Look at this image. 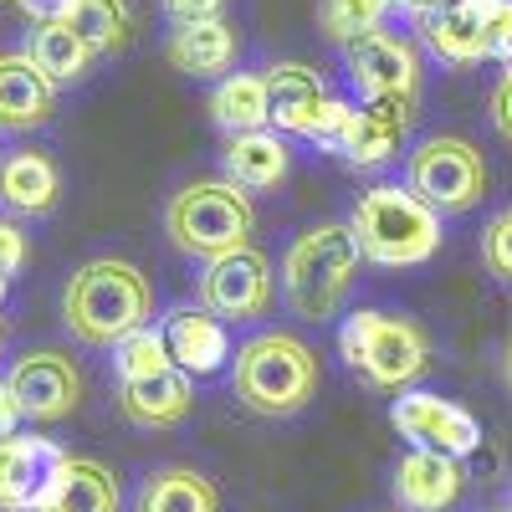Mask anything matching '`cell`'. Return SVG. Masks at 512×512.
<instances>
[{
    "mask_svg": "<svg viewBox=\"0 0 512 512\" xmlns=\"http://www.w3.org/2000/svg\"><path fill=\"white\" fill-rule=\"evenodd\" d=\"M62 318L77 344L88 349H118L154 318V287L134 262L118 256H93L82 262L62 292Z\"/></svg>",
    "mask_w": 512,
    "mask_h": 512,
    "instance_id": "obj_1",
    "label": "cell"
},
{
    "mask_svg": "<svg viewBox=\"0 0 512 512\" xmlns=\"http://www.w3.org/2000/svg\"><path fill=\"white\" fill-rule=\"evenodd\" d=\"M359 272V241L349 221H318L297 231L282 251V297L297 318L323 323L344 308V297Z\"/></svg>",
    "mask_w": 512,
    "mask_h": 512,
    "instance_id": "obj_2",
    "label": "cell"
},
{
    "mask_svg": "<svg viewBox=\"0 0 512 512\" xmlns=\"http://www.w3.org/2000/svg\"><path fill=\"white\" fill-rule=\"evenodd\" d=\"M318 354L303 344L297 333H256L236 349V369H231V384H236V400L251 410V415H267V420H287L297 415L313 395H318Z\"/></svg>",
    "mask_w": 512,
    "mask_h": 512,
    "instance_id": "obj_3",
    "label": "cell"
},
{
    "mask_svg": "<svg viewBox=\"0 0 512 512\" xmlns=\"http://www.w3.org/2000/svg\"><path fill=\"white\" fill-rule=\"evenodd\" d=\"M349 231L374 267H420L441 251V216L410 185H374L354 200Z\"/></svg>",
    "mask_w": 512,
    "mask_h": 512,
    "instance_id": "obj_4",
    "label": "cell"
},
{
    "mask_svg": "<svg viewBox=\"0 0 512 512\" xmlns=\"http://www.w3.org/2000/svg\"><path fill=\"white\" fill-rule=\"evenodd\" d=\"M164 236L195 262H216L256 236V205L231 180H190L164 205Z\"/></svg>",
    "mask_w": 512,
    "mask_h": 512,
    "instance_id": "obj_5",
    "label": "cell"
},
{
    "mask_svg": "<svg viewBox=\"0 0 512 512\" xmlns=\"http://www.w3.org/2000/svg\"><path fill=\"white\" fill-rule=\"evenodd\" d=\"M338 354L344 364L369 384V390H405L410 379H420V369L431 364V333L415 318L400 313H379V308H359L338 328Z\"/></svg>",
    "mask_w": 512,
    "mask_h": 512,
    "instance_id": "obj_6",
    "label": "cell"
},
{
    "mask_svg": "<svg viewBox=\"0 0 512 512\" xmlns=\"http://www.w3.org/2000/svg\"><path fill=\"white\" fill-rule=\"evenodd\" d=\"M405 185L436 210V216H466L487 195V159L461 134H431L405 159Z\"/></svg>",
    "mask_w": 512,
    "mask_h": 512,
    "instance_id": "obj_7",
    "label": "cell"
},
{
    "mask_svg": "<svg viewBox=\"0 0 512 512\" xmlns=\"http://www.w3.org/2000/svg\"><path fill=\"white\" fill-rule=\"evenodd\" d=\"M277 303V282H272V262L256 246H241L231 256H216L200 272V308H210L221 323H256L267 318Z\"/></svg>",
    "mask_w": 512,
    "mask_h": 512,
    "instance_id": "obj_8",
    "label": "cell"
},
{
    "mask_svg": "<svg viewBox=\"0 0 512 512\" xmlns=\"http://www.w3.org/2000/svg\"><path fill=\"white\" fill-rule=\"evenodd\" d=\"M344 72L354 82L359 103L420 98V52H415V41L384 31V26L359 36L354 47H344Z\"/></svg>",
    "mask_w": 512,
    "mask_h": 512,
    "instance_id": "obj_9",
    "label": "cell"
},
{
    "mask_svg": "<svg viewBox=\"0 0 512 512\" xmlns=\"http://www.w3.org/2000/svg\"><path fill=\"white\" fill-rule=\"evenodd\" d=\"M390 425L415 446V451H441V456H472L482 446V425L472 410H461L456 400H441L431 390H405L390 405Z\"/></svg>",
    "mask_w": 512,
    "mask_h": 512,
    "instance_id": "obj_10",
    "label": "cell"
},
{
    "mask_svg": "<svg viewBox=\"0 0 512 512\" xmlns=\"http://www.w3.org/2000/svg\"><path fill=\"white\" fill-rule=\"evenodd\" d=\"M67 451L41 441L31 431H16L0 441V512H41L62 482Z\"/></svg>",
    "mask_w": 512,
    "mask_h": 512,
    "instance_id": "obj_11",
    "label": "cell"
},
{
    "mask_svg": "<svg viewBox=\"0 0 512 512\" xmlns=\"http://www.w3.org/2000/svg\"><path fill=\"white\" fill-rule=\"evenodd\" d=\"M11 395L21 405V420H67L82 405V374L67 354L57 349H36L21 354L6 374Z\"/></svg>",
    "mask_w": 512,
    "mask_h": 512,
    "instance_id": "obj_12",
    "label": "cell"
},
{
    "mask_svg": "<svg viewBox=\"0 0 512 512\" xmlns=\"http://www.w3.org/2000/svg\"><path fill=\"white\" fill-rule=\"evenodd\" d=\"M164 344H169V359H175V369H185L190 379H210L221 374L231 364V333L226 323L210 313V308H175L164 318Z\"/></svg>",
    "mask_w": 512,
    "mask_h": 512,
    "instance_id": "obj_13",
    "label": "cell"
},
{
    "mask_svg": "<svg viewBox=\"0 0 512 512\" xmlns=\"http://www.w3.org/2000/svg\"><path fill=\"white\" fill-rule=\"evenodd\" d=\"M57 108V82L31 62V52H0V128L26 134Z\"/></svg>",
    "mask_w": 512,
    "mask_h": 512,
    "instance_id": "obj_14",
    "label": "cell"
},
{
    "mask_svg": "<svg viewBox=\"0 0 512 512\" xmlns=\"http://www.w3.org/2000/svg\"><path fill=\"white\" fill-rule=\"evenodd\" d=\"M466 487V472L456 456H441V451H405L400 466H395V497L400 507L410 512H446Z\"/></svg>",
    "mask_w": 512,
    "mask_h": 512,
    "instance_id": "obj_15",
    "label": "cell"
},
{
    "mask_svg": "<svg viewBox=\"0 0 512 512\" xmlns=\"http://www.w3.org/2000/svg\"><path fill=\"white\" fill-rule=\"evenodd\" d=\"M195 405V390H190V374L185 369H164V374H149V379H118V410L144 425V431H169L180 425Z\"/></svg>",
    "mask_w": 512,
    "mask_h": 512,
    "instance_id": "obj_16",
    "label": "cell"
},
{
    "mask_svg": "<svg viewBox=\"0 0 512 512\" xmlns=\"http://www.w3.org/2000/svg\"><path fill=\"white\" fill-rule=\"evenodd\" d=\"M236 52H241V36L231 21H195V26H175L164 41V57L175 72L185 77H231L236 67Z\"/></svg>",
    "mask_w": 512,
    "mask_h": 512,
    "instance_id": "obj_17",
    "label": "cell"
},
{
    "mask_svg": "<svg viewBox=\"0 0 512 512\" xmlns=\"http://www.w3.org/2000/svg\"><path fill=\"white\" fill-rule=\"evenodd\" d=\"M415 123V98H379V103H359L354 113V128H349V144H344V164H384L410 134Z\"/></svg>",
    "mask_w": 512,
    "mask_h": 512,
    "instance_id": "obj_18",
    "label": "cell"
},
{
    "mask_svg": "<svg viewBox=\"0 0 512 512\" xmlns=\"http://www.w3.org/2000/svg\"><path fill=\"white\" fill-rule=\"evenodd\" d=\"M415 41L446 67L487 62V26H482V16L472 6H461V0H451V6H441L431 16H420L415 21Z\"/></svg>",
    "mask_w": 512,
    "mask_h": 512,
    "instance_id": "obj_19",
    "label": "cell"
},
{
    "mask_svg": "<svg viewBox=\"0 0 512 512\" xmlns=\"http://www.w3.org/2000/svg\"><path fill=\"white\" fill-rule=\"evenodd\" d=\"M267 93H272V128H277V134H297V139L313 134L318 108L328 103L323 77L308 62H277V67H267Z\"/></svg>",
    "mask_w": 512,
    "mask_h": 512,
    "instance_id": "obj_20",
    "label": "cell"
},
{
    "mask_svg": "<svg viewBox=\"0 0 512 512\" xmlns=\"http://www.w3.org/2000/svg\"><path fill=\"white\" fill-rule=\"evenodd\" d=\"M62 195V175L52 154L41 149H11L6 159H0V200H6L11 210H21V216H47V210L57 205Z\"/></svg>",
    "mask_w": 512,
    "mask_h": 512,
    "instance_id": "obj_21",
    "label": "cell"
},
{
    "mask_svg": "<svg viewBox=\"0 0 512 512\" xmlns=\"http://www.w3.org/2000/svg\"><path fill=\"white\" fill-rule=\"evenodd\" d=\"M221 169L226 180L241 185V190H277L292 169V154H287V139L262 128V134H236L226 139L221 149Z\"/></svg>",
    "mask_w": 512,
    "mask_h": 512,
    "instance_id": "obj_22",
    "label": "cell"
},
{
    "mask_svg": "<svg viewBox=\"0 0 512 512\" xmlns=\"http://www.w3.org/2000/svg\"><path fill=\"white\" fill-rule=\"evenodd\" d=\"M210 118L226 139L236 134H262L272 128V93H267V72H231L216 82L210 93Z\"/></svg>",
    "mask_w": 512,
    "mask_h": 512,
    "instance_id": "obj_23",
    "label": "cell"
},
{
    "mask_svg": "<svg viewBox=\"0 0 512 512\" xmlns=\"http://www.w3.org/2000/svg\"><path fill=\"white\" fill-rule=\"evenodd\" d=\"M134 512H221V492L195 466H154Z\"/></svg>",
    "mask_w": 512,
    "mask_h": 512,
    "instance_id": "obj_24",
    "label": "cell"
},
{
    "mask_svg": "<svg viewBox=\"0 0 512 512\" xmlns=\"http://www.w3.org/2000/svg\"><path fill=\"white\" fill-rule=\"evenodd\" d=\"M123 492H118V477L108 472L103 461H88V456H67L62 466V482L52 492V502L41 512H118Z\"/></svg>",
    "mask_w": 512,
    "mask_h": 512,
    "instance_id": "obj_25",
    "label": "cell"
},
{
    "mask_svg": "<svg viewBox=\"0 0 512 512\" xmlns=\"http://www.w3.org/2000/svg\"><path fill=\"white\" fill-rule=\"evenodd\" d=\"M67 26L82 36V47L93 57H113L134 36V11H128V0H77Z\"/></svg>",
    "mask_w": 512,
    "mask_h": 512,
    "instance_id": "obj_26",
    "label": "cell"
},
{
    "mask_svg": "<svg viewBox=\"0 0 512 512\" xmlns=\"http://www.w3.org/2000/svg\"><path fill=\"white\" fill-rule=\"evenodd\" d=\"M31 62L47 72L52 82H77L82 72H88L93 52L82 47V36L67 21H57V26H36L31 31Z\"/></svg>",
    "mask_w": 512,
    "mask_h": 512,
    "instance_id": "obj_27",
    "label": "cell"
},
{
    "mask_svg": "<svg viewBox=\"0 0 512 512\" xmlns=\"http://www.w3.org/2000/svg\"><path fill=\"white\" fill-rule=\"evenodd\" d=\"M390 11H395L390 0H323L318 6V31L333 41V47H354L359 36L379 31Z\"/></svg>",
    "mask_w": 512,
    "mask_h": 512,
    "instance_id": "obj_28",
    "label": "cell"
},
{
    "mask_svg": "<svg viewBox=\"0 0 512 512\" xmlns=\"http://www.w3.org/2000/svg\"><path fill=\"white\" fill-rule=\"evenodd\" d=\"M113 364H118V379H149V374L175 369V359H169V344H164L159 328H139L134 338H123V344L113 349Z\"/></svg>",
    "mask_w": 512,
    "mask_h": 512,
    "instance_id": "obj_29",
    "label": "cell"
},
{
    "mask_svg": "<svg viewBox=\"0 0 512 512\" xmlns=\"http://www.w3.org/2000/svg\"><path fill=\"white\" fill-rule=\"evenodd\" d=\"M354 113H359V103H344V98H333V93H328V103L318 108V123H313L308 144H318L323 154H344L349 128H354Z\"/></svg>",
    "mask_w": 512,
    "mask_h": 512,
    "instance_id": "obj_30",
    "label": "cell"
},
{
    "mask_svg": "<svg viewBox=\"0 0 512 512\" xmlns=\"http://www.w3.org/2000/svg\"><path fill=\"white\" fill-rule=\"evenodd\" d=\"M482 262H487L492 277L512 282V205L497 210V216L487 221V231H482Z\"/></svg>",
    "mask_w": 512,
    "mask_h": 512,
    "instance_id": "obj_31",
    "label": "cell"
},
{
    "mask_svg": "<svg viewBox=\"0 0 512 512\" xmlns=\"http://www.w3.org/2000/svg\"><path fill=\"white\" fill-rule=\"evenodd\" d=\"M482 26H487V57L512 67V0H492L482 11Z\"/></svg>",
    "mask_w": 512,
    "mask_h": 512,
    "instance_id": "obj_32",
    "label": "cell"
},
{
    "mask_svg": "<svg viewBox=\"0 0 512 512\" xmlns=\"http://www.w3.org/2000/svg\"><path fill=\"white\" fill-rule=\"evenodd\" d=\"M159 6L175 26H195V21H221L226 0H159Z\"/></svg>",
    "mask_w": 512,
    "mask_h": 512,
    "instance_id": "obj_33",
    "label": "cell"
},
{
    "mask_svg": "<svg viewBox=\"0 0 512 512\" xmlns=\"http://www.w3.org/2000/svg\"><path fill=\"white\" fill-rule=\"evenodd\" d=\"M26 267V236H21V226L16 221H6V216H0V277H16Z\"/></svg>",
    "mask_w": 512,
    "mask_h": 512,
    "instance_id": "obj_34",
    "label": "cell"
},
{
    "mask_svg": "<svg viewBox=\"0 0 512 512\" xmlns=\"http://www.w3.org/2000/svg\"><path fill=\"white\" fill-rule=\"evenodd\" d=\"M487 113H492V128L512 144V67L492 82V98H487Z\"/></svg>",
    "mask_w": 512,
    "mask_h": 512,
    "instance_id": "obj_35",
    "label": "cell"
},
{
    "mask_svg": "<svg viewBox=\"0 0 512 512\" xmlns=\"http://www.w3.org/2000/svg\"><path fill=\"white\" fill-rule=\"evenodd\" d=\"M16 6H21L36 26H57V21H72L77 0H16Z\"/></svg>",
    "mask_w": 512,
    "mask_h": 512,
    "instance_id": "obj_36",
    "label": "cell"
},
{
    "mask_svg": "<svg viewBox=\"0 0 512 512\" xmlns=\"http://www.w3.org/2000/svg\"><path fill=\"white\" fill-rule=\"evenodd\" d=\"M16 425H21V405H16V395H11V384L0 379V441L16 436Z\"/></svg>",
    "mask_w": 512,
    "mask_h": 512,
    "instance_id": "obj_37",
    "label": "cell"
},
{
    "mask_svg": "<svg viewBox=\"0 0 512 512\" xmlns=\"http://www.w3.org/2000/svg\"><path fill=\"white\" fill-rule=\"evenodd\" d=\"M395 11H405L410 21H420V16H431V11H441V6H451V0H390Z\"/></svg>",
    "mask_w": 512,
    "mask_h": 512,
    "instance_id": "obj_38",
    "label": "cell"
},
{
    "mask_svg": "<svg viewBox=\"0 0 512 512\" xmlns=\"http://www.w3.org/2000/svg\"><path fill=\"white\" fill-rule=\"evenodd\" d=\"M461 6H472V11H477V16H482V11H487V6H492V0H461Z\"/></svg>",
    "mask_w": 512,
    "mask_h": 512,
    "instance_id": "obj_39",
    "label": "cell"
},
{
    "mask_svg": "<svg viewBox=\"0 0 512 512\" xmlns=\"http://www.w3.org/2000/svg\"><path fill=\"white\" fill-rule=\"evenodd\" d=\"M507 384H512V344H507Z\"/></svg>",
    "mask_w": 512,
    "mask_h": 512,
    "instance_id": "obj_40",
    "label": "cell"
},
{
    "mask_svg": "<svg viewBox=\"0 0 512 512\" xmlns=\"http://www.w3.org/2000/svg\"><path fill=\"white\" fill-rule=\"evenodd\" d=\"M0 303H6V277H0Z\"/></svg>",
    "mask_w": 512,
    "mask_h": 512,
    "instance_id": "obj_41",
    "label": "cell"
},
{
    "mask_svg": "<svg viewBox=\"0 0 512 512\" xmlns=\"http://www.w3.org/2000/svg\"><path fill=\"white\" fill-rule=\"evenodd\" d=\"M507 512H512V507H507Z\"/></svg>",
    "mask_w": 512,
    "mask_h": 512,
    "instance_id": "obj_42",
    "label": "cell"
}]
</instances>
